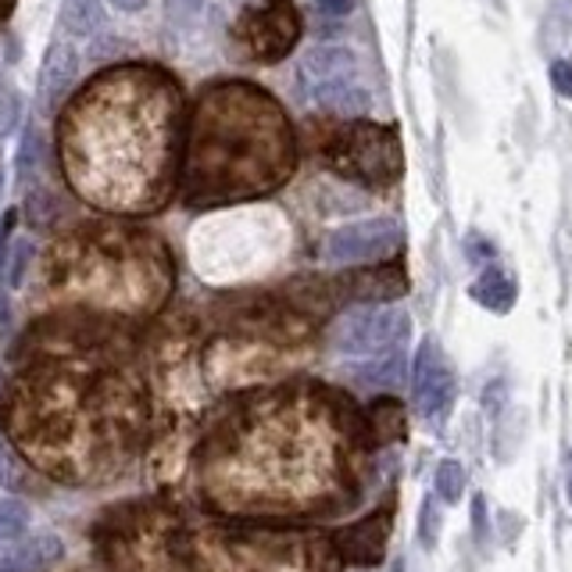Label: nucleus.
<instances>
[{"mask_svg": "<svg viewBox=\"0 0 572 572\" xmlns=\"http://www.w3.org/2000/svg\"><path fill=\"white\" fill-rule=\"evenodd\" d=\"M87 386V376L68 372L61 380L51 369L11 397V436L47 472L76 483L126 466L143 433V397L126 376H104L87 405H79Z\"/></svg>", "mask_w": 572, "mask_h": 572, "instance_id": "f257e3e1", "label": "nucleus"}, {"mask_svg": "<svg viewBox=\"0 0 572 572\" xmlns=\"http://www.w3.org/2000/svg\"><path fill=\"white\" fill-rule=\"evenodd\" d=\"M294 165V129L269 93L251 82H223L204 93L187 157V204L262 198L283 187Z\"/></svg>", "mask_w": 572, "mask_h": 572, "instance_id": "f03ea898", "label": "nucleus"}, {"mask_svg": "<svg viewBox=\"0 0 572 572\" xmlns=\"http://www.w3.org/2000/svg\"><path fill=\"white\" fill-rule=\"evenodd\" d=\"M104 90L115 107V87L104 79ZM176 93L154 72L137 68L132 104L118 112L115 122L122 137H107L76 115L61 122V148L68 157V179L82 198L104 208H148V193L157 204L165 198L168 154L176 143Z\"/></svg>", "mask_w": 572, "mask_h": 572, "instance_id": "7ed1b4c3", "label": "nucleus"}, {"mask_svg": "<svg viewBox=\"0 0 572 572\" xmlns=\"http://www.w3.org/2000/svg\"><path fill=\"white\" fill-rule=\"evenodd\" d=\"M93 541L107 572H182L190 562L187 526L162 501L112 508L97 522Z\"/></svg>", "mask_w": 572, "mask_h": 572, "instance_id": "20e7f679", "label": "nucleus"}, {"mask_svg": "<svg viewBox=\"0 0 572 572\" xmlns=\"http://www.w3.org/2000/svg\"><path fill=\"white\" fill-rule=\"evenodd\" d=\"M322 165L369 190H386L405 168V154H401L394 129L376 126V122H347L326 137Z\"/></svg>", "mask_w": 572, "mask_h": 572, "instance_id": "39448f33", "label": "nucleus"}, {"mask_svg": "<svg viewBox=\"0 0 572 572\" xmlns=\"http://www.w3.org/2000/svg\"><path fill=\"white\" fill-rule=\"evenodd\" d=\"M301 11L294 0H258V4L243 8L233 22V54L251 65H276L283 61L301 40Z\"/></svg>", "mask_w": 572, "mask_h": 572, "instance_id": "423d86ee", "label": "nucleus"}, {"mask_svg": "<svg viewBox=\"0 0 572 572\" xmlns=\"http://www.w3.org/2000/svg\"><path fill=\"white\" fill-rule=\"evenodd\" d=\"M408 315L394 308V304H383V308H372V304H361V308L344 312L333 322V347L344 351V355L355 358H376L386 355V351H397L408 340Z\"/></svg>", "mask_w": 572, "mask_h": 572, "instance_id": "0eeeda50", "label": "nucleus"}, {"mask_svg": "<svg viewBox=\"0 0 572 572\" xmlns=\"http://www.w3.org/2000/svg\"><path fill=\"white\" fill-rule=\"evenodd\" d=\"M397 247H401V226L394 218H365V223L330 233V240H326V258L336 265H355V262L391 258Z\"/></svg>", "mask_w": 572, "mask_h": 572, "instance_id": "6e6552de", "label": "nucleus"}, {"mask_svg": "<svg viewBox=\"0 0 572 572\" xmlns=\"http://www.w3.org/2000/svg\"><path fill=\"white\" fill-rule=\"evenodd\" d=\"M333 301L351 304H383L397 301L408 290V276L401 265H376V269H355L336 276L333 283H326Z\"/></svg>", "mask_w": 572, "mask_h": 572, "instance_id": "1a4fd4ad", "label": "nucleus"}, {"mask_svg": "<svg viewBox=\"0 0 572 572\" xmlns=\"http://www.w3.org/2000/svg\"><path fill=\"white\" fill-rule=\"evenodd\" d=\"M419 416H436L452 401V369L436 347V340H422L416 355V380H411Z\"/></svg>", "mask_w": 572, "mask_h": 572, "instance_id": "9d476101", "label": "nucleus"}, {"mask_svg": "<svg viewBox=\"0 0 572 572\" xmlns=\"http://www.w3.org/2000/svg\"><path fill=\"white\" fill-rule=\"evenodd\" d=\"M386 533H391V516L372 512L361 522H351L333 537L336 551L351 565H380L386 555Z\"/></svg>", "mask_w": 572, "mask_h": 572, "instance_id": "9b49d317", "label": "nucleus"}, {"mask_svg": "<svg viewBox=\"0 0 572 572\" xmlns=\"http://www.w3.org/2000/svg\"><path fill=\"white\" fill-rule=\"evenodd\" d=\"M355 76H358V58L355 51H347V47H340V43L312 47L301 61V82L308 90L333 87V82H351Z\"/></svg>", "mask_w": 572, "mask_h": 572, "instance_id": "f8f14e48", "label": "nucleus"}, {"mask_svg": "<svg viewBox=\"0 0 572 572\" xmlns=\"http://www.w3.org/2000/svg\"><path fill=\"white\" fill-rule=\"evenodd\" d=\"M79 76V54L65 43H54L43 58L40 68V107L43 112H54V107L65 101V93L72 90V82Z\"/></svg>", "mask_w": 572, "mask_h": 572, "instance_id": "ddd939ff", "label": "nucleus"}, {"mask_svg": "<svg viewBox=\"0 0 572 572\" xmlns=\"http://www.w3.org/2000/svg\"><path fill=\"white\" fill-rule=\"evenodd\" d=\"M315 104L330 115H344V118H358L369 112V90H361L355 79L351 82H333V87H319L312 90Z\"/></svg>", "mask_w": 572, "mask_h": 572, "instance_id": "4468645a", "label": "nucleus"}, {"mask_svg": "<svg viewBox=\"0 0 572 572\" xmlns=\"http://www.w3.org/2000/svg\"><path fill=\"white\" fill-rule=\"evenodd\" d=\"M15 562L26 569V572H47L51 565H58L61 558V541L54 537V533H36V537H22L15 544Z\"/></svg>", "mask_w": 572, "mask_h": 572, "instance_id": "2eb2a0df", "label": "nucleus"}, {"mask_svg": "<svg viewBox=\"0 0 572 572\" xmlns=\"http://www.w3.org/2000/svg\"><path fill=\"white\" fill-rule=\"evenodd\" d=\"M472 297H476L483 308L491 312H508L516 304V279L508 276L505 269H486L476 283L469 290Z\"/></svg>", "mask_w": 572, "mask_h": 572, "instance_id": "dca6fc26", "label": "nucleus"}, {"mask_svg": "<svg viewBox=\"0 0 572 572\" xmlns=\"http://www.w3.org/2000/svg\"><path fill=\"white\" fill-rule=\"evenodd\" d=\"M61 22L76 40H87V36L101 33L104 26V0H65L61 4Z\"/></svg>", "mask_w": 572, "mask_h": 572, "instance_id": "f3484780", "label": "nucleus"}, {"mask_svg": "<svg viewBox=\"0 0 572 572\" xmlns=\"http://www.w3.org/2000/svg\"><path fill=\"white\" fill-rule=\"evenodd\" d=\"M369 430H372V436L380 444L405 436V408H401L394 397L372 401V405H369Z\"/></svg>", "mask_w": 572, "mask_h": 572, "instance_id": "a211bd4d", "label": "nucleus"}, {"mask_svg": "<svg viewBox=\"0 0 572 572\" xmlns=\"http://www.w3.org/2000/svg\"><path fill=\"white\" fill-rule=\"evenodd\" d=\"M29 533V508L11 494H0V551L15 547Z\"/></svg>", "mask_w": 572, "mask_h": 572, "instance_id": "6ab92c4d", "label": "nucleus"}, {"mask_svg": "<svg viewBox=\"0 0 572 572\" xmlns=\"http://www.w3.org/2000/svg\"><path fill=\"white\" fill-rule=\"evenodd\" d=\"M358 380L369 383V386H397L405 380V358L401 351H386V355H376V361H365L358 369Z\"/></svg>", "mask_w": 572, "mask_h": 572, "instance_id": "aec40b11", "label": "nucleus"}, {"mask_svg": "<svg viewBox=\"0 0 572 572\" xmlns=\"http://www.w3.org/2000/svg\"><path fill=\"white\" fill-rule=\"evenodd\" d=\"M572 33V0H551L541 26V40L544 47H558L565 43V36Z\"/></svg>", "mask_w": 572, "mask_h": 572, "instance_id": "412c9836", "label": "nucleus"}, {"mask_svg": "<svg viewBox=\"0 0 572 572\" xmlns=\"http://www.w3.org/2000/svg\"><path fill=\"white\" fill-rule=\"evenodd\" d=\"M33 258H36V247H33V240H26V237L11 240V251H8V269H4L8 290H15V287H22V283H26V272H29Z\"/></svg>", "mask_w": 572, "mask_h": 572, "instance_id": "4be33fe9", "label": "nucleus"}, {"mask_svg": "<svg viewBox=\"0 0 572 572\" xmlns=\"http://www.w3.org/2000/svg\"><path fill=\"white\" fill-rule=\"evenodd\" d=\"M26 483H29V469L22 466L15 447L0 436V486H8V491H26Z\"/></svg>", "mask_w": 572, "mask_h": 572, "instance_id": "5701e85b", "label": "nucleus"}, {"mask_svg": "<svg viewBox=\"0 0 572 572\" xmlns=\"http://www.w3.org/2000/svg\"><path fill=\"white\" fill-rule=\"evenodd\" d=\"M433 486H436V494H441L447 505H455L461 497V486H466V469H461L458 461H441Z\"/></svg>", "mask_w": 572, "mask_h": 572, "instance_id": "b1692460", "label": "nucleus"}, {"mask_svg": "<svg viewBox=\"0 0 572 572\" xmlns=\"http://www.w3.org/2000/svg\"><path fill=\"white\" fill-rule=\"evenodd\" d=\"M122 51H126V40H118V36H107L93 33V43H90V61L93 65H104V61H115Z\"/></svg>", "mask_w": 572, "mask_h": 572, "instance_id": "393cba45", "label": "nucleus"}, {"mask_svg": "<svg viewBox=\"0 0 572 572\" xmlns=\"http://www.w3.org/2000/svg\"><path fill=\"white\" fill-rule=\"evenodd\" d=\"M551 82L558 93L572 97V61H555L551 65Z\"/></svg>", "mask_w": 572, "mask_h": 572, "instance_id": "a878e982", "label": "nucleus"}, {"mask_svg": "<svg viewBox=\"0 0 572 572\" xmlns=\"http://www.w3.org/2000/svg\"><path fill=\"white\" fill-rule=\"evenodd\" d=\"M315 8H319L326 18H344L355 11V0H315Z\"/></svg>", "mask_w": 572, "mask_h": 572, "instance_id": "bb28decb", "label": "nucleus"}, {"mask_svg": "<svg viewBox=\"0 0 572 572\" xmlns=\"http://www.w3.org/2000/svg\"><path fill=\"white\" fill-rule=\"evenodd\" d=\"M436 505L433 501H425L422 505V544H436Z\"/></svg>", "mask_w": 572, "mask_h": 572, "instance_id": "cd10ccee", "label": "nucleus"}, {"mask_svg": "<svg viewBox=\"0 0 572 572\" xmlns=\"http://www.w3.org/2000/svg\"><path fill=\"white\" fill-rule=\"evenodd\" d=\"M173 15H179V18H190V15H198V11L204 8V0H173Z\"/></svg>", "mask_w": 572, "mask_h": 572, "instance_id": "c85d7f7f", "label": "nucleus"}, {"mask_svg": "<svg viewBox=\"0 0 572 572\" xmlns=\"http://www.w3.org/2000/svg\"><path fill=\"white\" fill-rule=\"evenodd\" d=\"M11 326V297H8V287L0 283V333H8Z\"/></svg>", "mask_w": 572, "mask_h": 572, "instance_id": "c756f323", "label": "nucleus"}, {"mask_svg": "<svg viewBox=\"0 0 572 572\" xmlns=\"http://www.w3.org/2000/svg\"><path fill=\"white\" fill-rule=\"evenodd\" d=\"M112 8H118V11H143L148 8V0H107Z\"/></svg>", "mask_w": 572, "mask_h": 572, "instance_id": "7c9ffc66", "label": "nucleus"}, {"mask_svg": "<svg viewBox=\"0 0 572 572\" xmlns=\"http://www.w3.org/2000/svg\"><path fill=\"white\" fill-rule=\"evenodd\" d=\"M0 572H26V569H22L15 558H0Z\"/></svg>", "mask_w": 572, "mask_h": 572, "instance_id": "2f4dec72", "label": "nucleus"}, {"mask_svg": "<svg viewBox=\"0 0 572 572\" xmlns=\"http://www.w3.org/2000/svg\"><path fill=\"white\" fill-rule=\"evenodd\" d=\"M4 101H8V82H0V126H4Z\"/></svg>", "mask_w": 572, "mask_h": 572, "instance_id": "473e14b6", "label": "nucleus"}, {"mask_svg": "<svg viewBox=\"0 0 572 572\" xmlns=\"http://www.w3.org/2000/svg\"><path fill=\"white\" fill-rule=\"evenodd\" d=\"M565 494H569V505H572V458H569V466H565Z\"/></svg>", "mask_w": 572, "mask_h": 572, "instance_id": "72a5a7b5", "label": "nucleus"}, {"mask_svg": "<svg viewBox=\"0 0 572 572\" xmlns=\"http://www.w3.org/2000/svg\"><path fill=\"white\" fill-rule=\"evenodd\" d=\"M11 4H15V0H0V18L8 15V11H11Z\"/></svg>", "mask_w": 572, "mask_h": 572, "instance_id": "f704fd0d", "label": "nucleus"}, {"mask_svg": "<svg viewBox=\"0 0 572 572\" xmlns=\"http://www.w3.org/2000/svg\"><path fill=\"white\" fill-rule=\"evenodd\" d=\"M0 394H4V372H0Z\"/></svg>", "mask_w": 572, "mask_h": 572, "instance_id": "c9c22d12", "label": "nucleus"}]
</instances>
